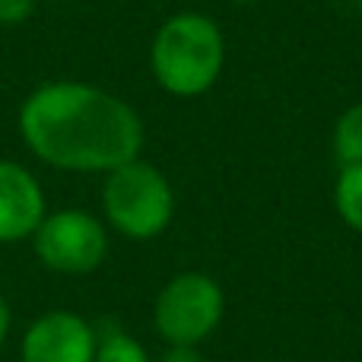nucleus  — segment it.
<instances>
[{
    "label": "nucleus",
    "instance_id": "12",
    "mask_svg": "<svg viewBox=\"0 0 362 362\" xmlns=\"http://www.w3.org/2000/svg\"><path fill=\"white\" fill-rule=\"evenodd\" d=\"M163 362H204V356H200L194 346H172L163 356Z\"/></svg>",
    "mask_w": 362,
    "mask_h": 362
},
{
    "label": "nucleus",
    "instance_id": "13",
    "mask_svg": "<svg viewBox=\"0 0 362 362\" xmlns=\"http://www.w3.org/2000/svg\"><path fill=\"white\" fill-rule=\"evenodd\" d=\"M6 334H10V305H6V299L0 296V346H4Z\"/></svg>",
    "mask_w": 362,
    "mask_h": 362
},
{
    "label": "nucleus",
    "instance_id": "2",
    "mask_svg": "<svg viewBox=\"0 0 362 362\" xmlns=\"http://www.w3.org/2000/svg\"><path fill=\"white\" fill-rule=\"evenodd\" d=\"M226 67L223 29L204 13H175L156 29L150 70L175 99H197L216 86Z\"/></svg>",
    "mask_w": 362,
    "mask_h": 362
},
{
    "label": "nucleus",
    "instance_id": "14",
    "mask_svg": "<svg viewBox=\"0 0 362 362\" xmlns=\"http://www.w3.org/2000/svg\"><path fill=\"white\" fill-rule=\"evenodd\" d=\"M48 4H70V0H48Z\"/></svg>",
    "mask_w": 362,
    "mask_h": 362
},
{
    "label": "nucleus",
    "instance_id": "5",
    "mask_svg": "<svg viewBox=\"0 0 362 362\" xmlns=\"http://www.w3.org/2000/svg\"><path fill=\"white\" fill-rule=\"evenodd\" d=\"M108 251L105 226L86 210H57L35 229V255L57 274H93Z\"/></svg>",
    "mask_w": 362,
    "mask_h": 362
},
{
    "label": "nucleus",
    "instance_id": "6",
    "mask_svg": "<svg viewBox=\"0 0 362 362\" xmlns=\"http://www.w3.org/2000/svg\"><path fill=\"white\" fill-rule=\"evenodd\" d=\"M93 325L74 312H48L25 331L23 362H93L95 359Z\"/></svg>",
    "mask_w": 362,
    "mask_h": 362
},
{
    "label": "nucleus",
    "instance_id": "7",
    "mask_svg": "<svg viewBox=\"0 0 362 362\" xmlns=\"http://www.w3.org/2000/svg\"><path fill=\"white\" fill-rule=\"evenodd\" d=\"M45 219L42 185L23 165L0 159V242L35 235Z\"/></svg>",
    "mask_w": 362,
    "mask_h": 362
},
{
    "label": "nucleus",
    "instance_id": "4",
    "mask_svg": "<svg viewBox=\"0 0 362 362\" xmlns=\"http://www.w3.org/2000/svg\"><path fill=\"white\" fill-rule=\"evenodd\" d=\"M223 289L206 274H178L163 286L156 299V331L172 346H197L223 321Z\"/></svg>",
    "mask_w": 362,
    "mask_h": 362
},
{
    "label": "nucleus",
    "instance_id": "1",
    "mask_svg": "<svg viewBox=\"0 0 362 362\" xmlns=\"http://www.w3.org/2000/svg\"><path fill=\"white\" fill-rule=\"evenodd\" d=\"M19 134L42 163L67 172H112L144 150V121L115 93L57 80L19 108Z\"/></svg>",
    "mask_w": 362,
    "mask_h": 362
},
{
    "label": "nucleus",
    "instance_id": "8",
    "mask_svg": "<svg viewBox=\"0 0 362 362\" xmlns=\"http://www.w3.org/2000/svg\"><path fill=\"white\" fill-rule=\"evenodd\" d=\"M331 150L340 165H362V102L350 105L337 118L331 134Z\"/></svg>",
    "mask_w": 362,
    "mask_h": 362
},
{
    "label": "nucleus",
    "instance_id": "10",
    "mask_svg": "<svg viewBox=\"0 0 362 362\" xmlns=\"http://www.w3.org/2000/svg\"><path fill=\"white\" fill-rule=\"evenodd\" d=\"M93 362H150V356H146V350L131 337V334L112 331L99 340Z\"/></svg>",
    "mask_w": 362,
    "mask_h": 362
},
{
    "label": "nucleus",
    "instance_id": "11",
    "mask_svg": "<svg viewBox=\"0 0 362 362\" xmlns=\"http://www.w3.org/2000/svg\"><path fill=\"white\" fill-rule=\"evenodd\" d=\"M35 0H0V25H19L29 19Z\"/></svg>",
    "mask_w": 362,
    "mask_h": 362
},
{
    "label": "nucleus",
    "instance_id": "9",
    "mask_svg": "<svg viewBox=\"0 0 362 362\" xmlns=\"http://www.w3.org/2000/svg\"><path fill=\"white\" fill-rule=\"evenodd\" d=\"M334 206L353 232H362V165H340L334 185Z\"/></svg>",
    "mask_w": 362,
    "mask_h": 362
},
{
    "label": "nucleus",
    "instance_id": "3",
    "mask_svg": "<svg viewBox=\"0 0 362 362\" xmlns=\"http://www.w3.org/2000/svg\"><path fill=\"white\" fill-rule=\"evenodd\" d=\"M102 206L108 223L121 235L144 242L169 229L175 213V191L156 165L137 156L105 175Z\"/></svg>",
    "mask_w": 362,
    "mask_h": 362
}]
</instances>
